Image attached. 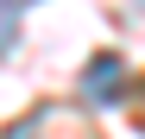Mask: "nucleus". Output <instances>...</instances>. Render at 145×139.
Returning a JSON list of instances; mask_svg holds the SVG:
<instances>
[{
    "label": "nucleus",
    "instance_id": "3",
    "mask_svg": "<svg viewBox=\"0 0 145 139\" xmlns=\"http://www.w3.org/2000/svg\"><path fill=\"white\" fill-rule=\"evenodd\" d=\"M139 133H145V95H139Z\"/></svg>",
    "mask_w": 145,
    "mask_h": 139
},
{
    "label": "nucleus",
    "instance_id": "1",
    "mask_svg": "<svg viewBox=\"0 0 145 139\" xmlns=\"http://www.w3.org/2000/svg\"><path fill=\"white\" fill-rule=\"evenodd\" d=\"M120 89H126V70H120V57L114 51H101L88 70H82V95L95 101V108H107V101H120Z\"/></svg>",
    "mask_w": 145,
    "mask_h": 139
},
{
    "label": "nucleus",
    "instance_id": "4",
    "mask_svg": "<svg viewBox=\"0 0 145 139\" xmlns=\"http://www.w3.org/2000/svg\"><path fill=\"white\" fill-rule=\"evenodd\" d=\"M13 7H25V0H13Z\"/></svg>",
    "mask_w": 145,
    "mask_h": 139
},
{
    "label": "nucleus",
    "instance_id": "2",
    "mask_svg": "<svg viewBox=\"0 0 145 139\" xmlns=\"http://www.w3.org/2000/svg\"><path fill=\"white\" fill-rule=\"evenodd\" d=\"M19 44V19H13V0H0V57Z\"/></svg>",
    "mask_w": 145,
    "mask_h": 139
}]
</instances>
